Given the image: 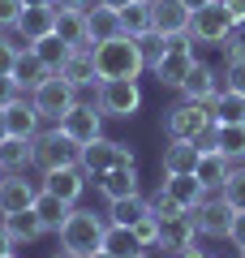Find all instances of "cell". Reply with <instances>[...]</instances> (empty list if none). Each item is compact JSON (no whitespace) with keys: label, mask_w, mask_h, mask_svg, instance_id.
Instances as JSON below:
<instances>
[{"label":"cell","mask_w":245,"mask_h":258,"mask_svg":"<svg viewBox=\"0 0 245 258\" xmlns=\"http://www.w3.org/2000/svg\"><path fill=\"white\" fill-rule=\"evenodd\" d=\"M202 258H215V254H202Z\"/></svg>","instance_id":"58"},{"label":"cell","mask_w":245,"mask_h":258,"mask_svg":"<svg viewBox=\"0 0 245 258\" xmlns=\"http://www.w3.org/2000/svg\"><path fill=\"white\" fill-rule=\"evenodd\" d=\"M52 258H78V254H69V249H56V254Z\"/></svg>","instance_id":"53"},{"label":"cell","mask_w":245,"mask_h":258,"mask_svg":"<svg viewBox=\"0 0 245 258\" xmlns=\"http://www.w3.org/2000/svg\"><path fill=\"white\" fill-rule=\"evenodd\" d=\"M86 30H91V47L95 43H108V39H116V35H125V30H120V9H108V5L86 9Z\"/></svg>","instance_id":"27"},{"label":"cell","mask_w":245,"mask_h":258,"mask_svg":"<svg viewBox=\"0 0 245 258\" xmlns=\"http://www.w3.org/2000/svg\"><path fill=\"white\" fill-rule=\"evenodd\" d=\"M134 232H138V241H142L146 249H159V220H155V215H142V220L134 224Z\"/></svg>","instance_id":"40"},{"label":"cell","mask_w":245,"mask_h":258,"mask_svg":"<svg viewBox=\"0 0 245 258\" xmlns=\"http://www.w3.org/2000/svg\"><path fill=\"white\" fill-rule=\"evenodd\" d=\"M18 39H9V35H0V78L5 74H13V60H18Z\"/></svg>","instance_id":"42"},{"label":"cell","mask_w":245,"mask_h":258,"mask_svg":"<svg viewBox=\"0 0 245 258\" xmlns=\"http://www.w3.org/2000/svg\"><path fill=\"white\" fill-rule=\"evenodd\" d=\"M0 258H18V254H13V249H9V254H0Z\"/></svg>","instance_id":"56"},{"label":"cell","mask_w":245,"mask_h":258,"mask_svg":"<svg viewBox=\"0 0 245 258\" xmlns=\"http://www.w3.org/2000/svg\"><path fill=\"white\" fill-rule=\"evenodd\" d=\"M151 9H155V30L159 35H185L190 30L194 13L185 9L181 0H151Z\"/></svg>","instance_id":"23"},{"label":"cell","mask_w":245,"mask_h":258,"mask_svg":"<svg viewBox=\"0 0 245 258\" xmlns=\"http://www.w3.org/2000/svg\"><path fill=\"white\" fill-rule=\"evenodd\" d=\"M22 9H26L22 0H0V30H13V22L22 18Z\"/></svg>","instance_id":"44"},{"label":"cell","mask_w":245,"mask_h":258,"mask_svg":"<svg viewBox=\"0 0 245 258\" xmlns=\"http://www.w3.org/2000/svg\"><path fill=\"white\" fill-rule=\"evenodd\" d=\"M202 159L198 142H181V138H168V147H163L159 155V172H194Z\"/></svg>","instance_id":"22"},{"label":"cell","mask_w":245,"mask_h":258,"mask_svg":"<svg viewBox=\"0 0 245 258\" xmlns=\"http://www.w3.org/2000/svg\"><path fill=\"white\" fill-rule=\"evenodd\" d=\"M60 78L69 86H78V91H86V86H99V74H95V56L91 47H78V52L69 56V60L60 64Z\"/></svg>","instance_id":"24"},{"label":"cell","mask_w":245,"mask_h":258,"mask_svg":"<svg viewBox=\"0 0 245 258\" xmlns=\"http://www.w3.org/2000/svg\"><path fill=\"white\" fill-rule=\"evenodd\" d=\"M0 168L5 172H30L35 168V138H5L0 142Z\"/></svg>","instance_id":"28"},{"label":"cell","mask_w":245,"mask_h":258,"mask_svg":"<svg viewBox=\"0 0 245 258\" xmlns=\"http://www.w3.org/2000/svg\"><path fill=\"white\" fill-rule=\"evenodd\" d=\"M91 258H116V254H108V249H99V254H91Z\"/></svg>","instance_id":"54"},{"label":"cell","mask_w":245,"mask_h":258,"mask_svg":"<svg viewBox=\"0 0 245 258\" xmlns=\"http://www.w3.org/2000/svg\"><path fill=\"white\" fill-rule=\"evenodd\" d=\"M219 52H224V60H245V22L232 26V35L219 43Z\"/></svg>","instance_id":"38"},{"label":"cell","mask_w":245,"mask_h":258,"mask_svg":"<svg viewBox=\"0 0 245 258\" xmlns=\"http://www.w3.org/2000/svg\"><path fill=\"white\" fill-rule=\"evenodd\" d=\"M224 91H236V95H245V60H224Z\"/></svg>","instance_id":"39"},{"label":"cell","mask_w":245,"mask_h":258,"mask_svg":"<svg viewBox=\"0 0 245 258\" xmlns=\"http://www.w3.org/2000/svg\"><path fill=\"white\" fill-rule=\"evenodd\" d=\"M22 95H26V91L18 86V78H13V74H5V78H0V108H9V103H18Z\"/></svg>","instance_id":"43"},{"label":"cell","mask_w":245,"mask_h":258,"mask_svg":"<svg viewBox=\"0 0 245 258\" xmlns=\"http://www.w3.org/2000/svg\"><path fill=\"white\" fill-rule=\"evenodd\" d=\"M142 258H155V249H146V254H142Z\"/></svg>","instance_id":"55"},{"label":"cell","mask_w":245,"mask_h":258,"mask_svg":"<svg viewBox=\"0 0 245 258\" xmlns=\"http://www.w3.org/2000/svg\"><path fill=\"white\" fill-rule=\"evenodd\" d=\"M35 194H39V185L26 181V172H5V181H0V215L35 207Z\"/></svg>","instance_id":"15"},{"label":"cell","mask_w":245,"mask_h":258,"mask_svg":"<svg viewBox=\"0 0 245 258\" xmlns=\"http://www.w3.org/2000/svg\"><path fill=\"white\" fill-rule=\"evenodd\" d=\"M228 241H232L236 249H245V211H232V220H228Z\"/></svg>","instance_id":"45"},{"label":"cell","mask_w":245,"mask_h":258,"mask_svg":"<svg viewBox=\"0 0 245 258\" xmlns=\"http://www.w3.org/2000/svg\"><path fill=\"white\" fill-rule=\"evenodd\" d=\"M103 249H108V254H116V258H142V254H146V245L138 241V232H134V228H120V224H108Z\"/></svg>","instance_id":"31"},{"label":"cell","mask_w":245,"mask_h":258,"mask_svg":"<svg viewBox=\"0 0 245 258\" xmlns=\"http://www.w3.org/2000/svg\"><path fill=\"white\" fill-rule=\"evenodd\" d=\"M0 181H5V168H0Z\"/></svg>","instance_id":"57"},{"label":"cell","mask_w":245,"mask_h":258,"mask_svg":"<svg viewBox=\"0 0 245 258\" xmlns=\"http://www.w3.org/2000/svg\"><path fill=\"white\" fill-rule=\"evenodd\" d=\"M181 5H185V9H190V13H198L202 5H211V0H181Z\"/></svg>","instance_id":"49"},{"label":"cell","mask_w":245,"mask_h":258,"mask_svg":"<svg viewBox=\"0 0 245 258\" xmlns=\"http://www.w3.org/2000/svg\"><path fill=\"white\" fill-rule=\"evenodd\" d=\"M9 138V125H5V108H0V142Z\"/></svg>","instance_id":"52"},{"label":"cell","mask_w":245,"mask_h":258,"mask_svg":"<svg viewBox=\"0 0 245 258\" xmlns=\"http://www.w3.org/2000/svg\"><path fill=\"white\" fill-rule=\"evenodd\" d=\"M219 198H224L232 211H245V164H236V168H232V176L219 185Z\"/></svg>","instance_id":"37"},{"label":"cell","mask_w":245,"mask_h":258,"mask_svg":"<svg viewBox=\"0 0 245 258\" xmlns=\"http://www.w3.org/2000/svg\"><path fill=\"white\" fill-rule=\"evenodd\" d=\"M181 211H185V207H181V203H172L163 189L151 198V215H155V220H172V215H181Z\"/></svg>","instance_id":"41"},{"label":"cell","mask_w":245,"mask_h":258,"mask_svg":"<svg viewBox=\"0 0 245 258\" xmlns=\"http://www.w3.org/2000/svg\"><path fill=\"white\" fill-rule=\"evenodd\" d=\"M194 224H198V237H219L228 241V220H232V207L219 198V194H207L198 207H194Z\"/></svg>","instance_id":"12"},{"label":"cell","mask_w":245,"mask_h":258,"mask_svg":"<svg viewBox=\"0 0 245 258\" xmlns=\"http://www.w3.org/2000/svg\"><path fill=\"white\" fill-rule=\"evenodd\" d=\"M95 5H108V9H125L129 0H95Z\"/></svg>","instance_id":"50"},{"label":"cell","mask_w":245,"mask_h":258,"mask_svg":"<svg viewBox=\"0 0 245 258\" xmlns=\"http://www.w3.org/2000/svg\"><path fill=\"white\" fill-rule=\"evenodd\" d=\"M219 151L232 164H245V125H219Z\"/></svg>","instance_id":"36"},{"label":"cell","mask_w":245,"mask_h":258,"mask_svg":"<svg viewBox=\"0 0 245 258\" xmlns=\"http://www.w3.org/2000/svg\"><path fill=\"white\" fill-rule=\"evenodd\" d=\"M194 60H198V39L185 30V35H172L168 56H163L159 64H151L146 74H151L159 86H168V91H181V82H185V74L194 69Z\"/></svg>","instance_id":"4"},{"label":"cell","mask_w":245,"mask_h":258,"mask_svg":"<svg viewBox=\"0 0 245 258\" xmlns=\"http://www.w3.org/2000/svg\"><path fill=\"white\" fill-rule=\"evenodd\" d=\"M232 26H236V13L228 9L224 0H211V5H202L190 18V35L198 39V47H219L232 35Z\"/></svg>","instance_id":"5"},{"label":"cell","mask_w":245,"mask_h":258,"mask_svg":"<svg viewBox=\"0 0 245 258\" xmlns=\"http://www.w3.org/2000/svg\"><path fill=\"white\" fill-rule=\"evenodd\" d=\"M168 43H172V35H159V30H146V35H138V52H142L146 69H151V64H159L163 56H168Z\"/></svg>","instance_id":"35"},{"label":"cell","mask_w":245,"mask_h":258,"mask_svg":"<svg viewBox=\"0 0 245 258\" xmlns=\"http://www.w3.org/2000/svg\"><path fill=\"white\" fill-rule=\"evenodd\" d=\"M120 164H138V151L129 147V142H112V138H95L91 147H82V155H78V168L86 176H99V172H108V168H120Z\"/></svg>","instance_id":"8"},{"label":"cell","mask_w":245,"mask_h":258,"mask_svg":"<svg viewBox=\"0 0 245 258\" xmlns=\"http://www.w3.org/2000/svg\"><path fill=\"white\" fill-rule=\"evenodd\" d=\"M232 168H236V164L224 155V151H202V159H198V168H194V176L207 185V194H219V185L232 176Z\"/></svg>","instance_id":"21"},{"label":"cell","mask_w":245,"mask_h":258,"mask_svg":"<svg viewBox=\"0 0 245 258\" xmlns=\"http://www.w3.org/2000/svg\"><path fill=\"white\" fill-rule=\"evenodd\" d=\"M69 211H73V207L65 203V198H56L52 189H43V185H39V194H35V215L43 220L47 232H60V224L69 220Z\"/></svg>","instance_id":"29"},{"label":"cell","mask_w":245,"mask_h":258,"mask_svg":"<svg viewBox=\"0 0 245 258\" xmlns=\"http://www.w3.org/2000/svg\"><path fill=\"white\" fill-rule=\"evenodd\" d=\"M52 30H56V9L52 5H43V9H22V18L13 22V35L26 47H35L39 39H47Z\"/></svg>","instance_id":"16"},{"label":"cell","mask_w":245,"mask_h":258,"mask_svg":"<svg viewBox=\"0 0 245 258\" xmlns=\"http://www.w3.org/2000/svg\"><path fill=\"white\" fill-rule=\"evenodd\" d=\"M224 5L236 13V22H245V0H224Z\"/></svg>","instance_id":"47"},{"label":"cell","mask_w":245,"mask_h":258,"mask_svg":"<svg viewBox=\"0 0 245 258\" xmlns=\"http://www.w3.org/2000/svg\"><path fill=\"white\" fill-rule=\"evenodd\" d=\"M56 9H91V0H52Z\"/></svg>","instance_id":"46"},{"label":"cell","mask_w":245,"mask_h":258,"mask_svg":"<svg viewBox=\"0 0 245 258\" xmlns=\"http://www.w3.org/2000/svg\"><path fill=\"white\" fill-rule=\"evenodd\" d=\"M91 56H95L99 82L103 78H142L146 74V60H142V52H138L134 35H116V39H108V43H95Z\"/></svg>","instance_id":"2"},{"label":"cell","mask_w":245,"mask_h":258,"mask_svg":"<svg viewBox=\"0 0 245 258\" xmlns=\"http://www.w3.org/2000/svg\"><path fill=\"white\" fill-rule=\"evenodd\" d=\"M146 5H151V0H146Z\"/></svg>","instance_id":"60"},{"label":"cell","mask_w":245,"mask_h":258,"mask_svg":"<svg viewBox=\"0 0 245 258\" xmlns=\"http://www.w3.org/2000/svg\"><path fill=\"white\" fill-rule=\"evenodd\" d=\"M241 258H245V249H241Z\"/></svg>","instance_id":"59"},{"label":"cell","mask_w":245,"mask_h":258,"mask_svg":"<svg viewBox=\"0 0 245 258\" xmlns=\"http://www.w3.org/2000/svg\"><path fill=\"white\" fill-rule=\"evenodd\" d=\"M5 125H9V138H39V134H43V116H39V108L30 103V95H22L18 103L5 108Z\"/></svg>","instance_id":"17"},{"label":"cell","mask_w":245,"mask_h":258,"mask_svg":"<svg viewBox=\"0 0 245 258\" xmlns=\"http://www.w3.org/2000/svg\"><path fill=\"white\" fill-rule=\"evenodd\" d=\"M159 249H163V254L202 258V254H198V224H194L190 211L172 215V220H159Z\"/></svg>","instance_id":"10"},{"label":"cell","mask_w":245,"mask_h":258,"mask_svg":"<svg viewBox=\"0 0 245 258\" xmlns=\"http://www.w3.org/2000/svg\"><path fill=\"white\" fill-rule=\"evenodd\" d=\"M30 103L39 108V116H43V120H52V125H56V120L78 103V86H69L60 74H52L47 82H39L35 91H30Z\"/></svg>","instance_id":"9"},{"label":"cell","mask_w":245,"mask_h":258,"mask_svg":"<svg viewBox=\"0 0 245 258\" xmlns=\"http://www.w3.org/2000/svg\"><path fill=\"white\" fill-rule=\"evenodd\" d=\"M13 78H18V86L30 95L39 82H47V78H52V69H47V64L39 60V52H35V47H22V52H18V60H13Z\"/></svg>","instance_id":"25"},{"label":"cell","mask_w":245,"mask_h":258,"mask_svg":"<svg viewBox=\"0 0 245 258\" xmlns=\"http://www.w3.org/2000/svg\"><path fill=\"white\" fill-rule=\"evenodd\" d=\"M35 52H39V60H43L47 69H52V74H60V64L69 60V56L78 52V47H69V43H65V39H60V35L52 30L47 39H39V43H35Z\"/></svg>","instance_id":"34"},{"label":"cell","mask_w":245,"mask_h":258,"mask_svg":"<svg viewBox=\"0 0 245 258\" xmlns=\"http://www.w3.org/2000/svg\"><path fill=\"white\" fill-rule=\"evenodd\" d=\"M0 224H5V232L13 237V245H30V241L47 237L43 220L35 215V207H26V211H13V215H0Z\"/></svg>","instance_id":"20"},{"label":"cell","mask_w":245,"mask_h":258,"mask_svg":"<svg viewBox=\"0 0 245 258\" xmlns=\"http://www.w3.org/2000/svg\"><path fill=\"white\" fill-rule=\"evenodd\" d=\"M120 30L125 35H146V30H155V9L146 5V0H129L125 9H120Z\"/></svg>","instance_id":"32"},{"label":"cell","mask_w":245,"mask_h":258,"mask_svg":"<svg viewBox=\"0 0 245 258\" xmlns=\"http://www.w3.org/2000/svg\"><path fill=\"white\" fill-rule=\"evenodd\" d=\"M211 116H215L219 125H245V95L219 91L215 99H211Z\"/></svg>","instance_id":"33"},{"label":"cell","mask_w":245,"mask_h":258,"mask_svg":"<svg viewBox=\"0 0 245 258\" xmlns=\"http://www.w3.org/2000/svg\"><path fill=\"white\" fill-rule=\"evenodd\" d=\"M224 91V82H219V74L211 69L207 60H194V69L185 74V82H181V99H190V103H211L215 95Z\"/></svg>","instance_id":"13"},{"label":"cell","mask_w":245,"mask_h":258,"mask_svg":"<svg viewBox=\"0 0 245 258\" xmlns=\"http://www.w3.org/2000/svg\"><path fill=\"white\" fill-rule=\"evenodd\" d=\"M211 103H172L168 108V116H163V138H181V142H198L202 138V129L211 125Z\"/></svg>","instance_id":"7"},{"label":"cell","mask_w":245,"mask_h":258,"mask_svg":"<svg viewBox=\"0 0 245 258\" xmlns=\"http://www.w3.org/2000/svg\"><path fill=\"white\" fill-rule=\"evenodd\" d=\"M9 249H13V237L5 232V224H0V254H9Z\"/></svg>","instance_id":"48"},{"label":"cell","mask_w":245,"mask_h":258,"mask_svg":"<svg viewBox=\"0 0 245 258\" xmlns=\"http://www.w3.org/2000/svg\"><path fill=\"white\" fill-rule=\"evenodd\" d=\"M86 181H91V176L82 172L78 164L73 168H56V172H43V189H52L56 198H65L69 207H78V198L86 194Z\"/></svg>","instance_id":"19"},{"label":"cell","mask_w":245,"mask_h":258,"mask_svg":"<svg viewBox=\"0 0 245 258\" xmlns=\"http://www.w3.org/2000/svg\"><path fill=\"white\" fill-rule=\"evenodd\" d=\"M159 189L172 198V203H181L185 211H194V207L207 198V185L198 181L194 172H163V181H159Z\"/></svg>","instance_id":"18"},{"label":"cell","mask_w":245,"mask_h":258,"mask_svg":"<svg viewBox=\"0 0 245 258\" xmlns=\"http://www.w3.org/2000/svg\"><path fill=\"white\" fill-rule=\"evenodd\" d=\"M26 9H43V5H52V0H22Z\"/></svg>","instance_id":"51"},{"label":"cell","mask_w":245,"mask_h":258,"mask_svg":"<svg viewBox=\"0 0 245 258\" xmlns=\"http://www.w3.org/2000/svg\"><path fill=\"white\" fill-rule=\"evenodd\" d=\"M142 215H151V198H142V194H129V198H116V203H108V224L134 228Z\"/></svg>","instance_id":"30"},{"label":"cell","mask_w":245,"mask_h":258,"mask_svg":"<svg viewBox=\"0 0 245 258\" xmlns=\"http://www.w3.org/2000/svg\"><path fill=\"white\" fill-rule=\"evenodd\" d=\"M78 155H82V147L65 134L60 125H52V129H43L35 138V168L39 172H56V168H73L78 164Z\"/></svg>","instance_id":"6"},{"label":"cell","mask_w":245,"mask_h":258,"mask_svg":"<svg viewBox=\"0 0 245 258\" xmlns=\"http://www.w3.org/2000/svg\"><path fill=\"white\" fill-rule=\"evenodd\" d=\"M142 176H138V164H120V168H108V172L95 176V189L108 198V203H116V198H129V194H142Z\"/></svg>","instance_id":"14"},{"label":"cell","mask_w":245,"mask_h":258,"mask_svg":"<svg viewBox=\"0 0 245 258\" xmlns=\"http://www.w3.org/2000/svg\"><path fill=\"white\" fill-rule=\"evenodd\" d=\"M103 120H108V116L95 108V99H91V103H82V99H78V103H73V108L65 112L60 120H56V125H60L65 134L78 142V147H91L95 138H103Z\"/></svg>","instance_id":"11"},{"label":"cell","mask_w":245,"mask_h":258,"mask_svg":"<svg viewBox=\"0 0 245 258\" xmlns=\"http://www.w3.org/2000/svg\"><path fill=\"white\" fill-rule=\"evenodd\" d=\"M56 237H60V249H69V254H78V258H91V254L103 249L108 215H95V211H86V207H73Z\"/></svg>","instance_id":"1"},{"label":"cell","mask_w":245,"mask_h":258,"mask_svg":"<svg viewBox=\"0 0 245 258\" xmlns=\"http://www.w3.org/2000/svg\"><path fill=\"white\" fill-rule=\"evenodd\" d=\"M56 9V5H52ZM56 35L69 47H91V30H86V9H56Z\"/></svg>","instance_id":"26"},{"label":"cell","mask_w":245,"mask_h":258,"mask_svg":"<svg viewBox=\"0 0 245 258\" xmlns=\"http://www.w3.org/2000/svg\"><path fill=\"white\" fill-rule=\"evenodd\" d=\"M95 108L108 120H134L142 108V86L138 78H103L95 86Z\"/></svg>","instance_id":"3"}]
</instances>
